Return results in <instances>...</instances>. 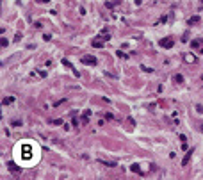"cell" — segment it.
I'll return each mask as SVG.
<instances>
[{"label": "cell", "instance_id": "1", "mask_svg": "<svg viewBox=\"0 0 203 180\" xmlns=\"http://www.w3.org/2000/svg\"><path fill=\"white\" fill-rule=\"evenodd\" d=\"M32 150H34V148L30 145H23V146H21V153L20 155L23 157V159L29 160V159H32Z\"/></svg>", "mask_w": 203, "mask_h": 180}, {"label": "cell", "instance_id": "2", "mask_svg": "<svg viewBox=\"0 0 203 180\" xmlns=\"http://www.w3.org/2000/svg\"><path fill=\"white\" fill-rule=\"evenodd\" d=\"M80 61H82L84 64L96 66V57H94V55H82V57H80Z\"/></svg>", "mask_w": 203, "mask_h": 180}, {"label": "cell", "instance_id": "3", "mask_svg": "<svg viewBox=\"0 0 203 180\" xmlns=\"http://www.w3.org/2000/svg\"><path fill=\"white\" fill-rule=\"evenodd\" d=\"M173 45H175V41L171 38H166V39H162L160 41V47L162 48H173Z\"/></svg>", "mask_w": 203, "mask_h": 180}, {"label": "cell", "instance_id": "4", "mask_svg": "<svg viewBox=\"0 0 203 180\" xmlns=\"http://www.w3.org/2000/svg\"><path fill=\"white\" fill-rule=\"evenodd\" d=\"M93 114V111H84V116H82V120H80V123H82V125H87L89 123V116H91Z\"/></svg>", "mask_w": 203, "mask_h": 180}, {"label": "cell", "instance_id": "5", "mask_svg": "<svg viewBox=\"0 0 203 180\" xmlns=\"http://www.w3.org/2000/svg\"><path fill=\"white\" fill-rule=\"evenodd\" d=\"M100 162H102L103 166H109V168H116V166H118V162H116V160H107V159H100Z\"/></svg>", "mask_w": 203, "mask_h": 180}, {"label": "cell", "instance_id": "6", "mask_svg": "<svg viewBox=\"0 0 203 180\" xmlns=\"http://www.w3.org/2000/svg\"><path fill=\"white\" fill-rule=\"evenodd\" d=\"M183 61L185 62H196V55H192V53H183Z\"/></svg>", "mask_w": 203, "mask_h": 180}, {"label": "cell", "instance_id": "7", "mask_svg": "<svg viewBox=\"0 0 203 180\" xmlns=\"http://www.w3.org/2000/svg\"><path fill=\"white\" fill-rule=\"evenodd\" d=\"M191 157H192V150H189L187 153H185V157H183V160H182V166H187L189 160H191Z\"/></svg>", "mask_w": 203, "mask_h": 180}, {"label": "cell", "instance_id": "8", "mask_svg": "<svg viewBox=\"0 0 203 180\" xmlns=\"http://www.w3.org/2000/svg\"><path fill=\"white\" fill-rule=\"evenodd\" d=\"M198 23H200V16H198V14L189 18V25H198Z\"/></svg>", "mask_w": 203, "mask_h": 180}, {"label": "cell", "instance_id": "9", "mask_svg": "<svg viewBox=\"0 0 203 180\" xmlns=\"http://www.w3.org/2000/svg\"><path fill=\"white\" fill-rule=\"evenodd\" d=\"M7 168L11 169L13 173H16V171H20V168H18V166L14 164V162H7Z\"/></svg>", "mask_w": 203, "mask_h": 180}, {"label": "cell", "instance_id": "10", "mask_svg": "<svg viewBox=\"0 0 203 180\" xmlns=\"http://www.w3.org/2000/svg\"><path fill=\"white\" fill-rule=\"evenodd\" d=\"M118 4H119V0H112V2H107V4H105V7H107V9H112L114 6H118Z\"/></svg>", "mask_w": 203, "mask_h": 180}, {"label": "cell", "instance_id": "11", "mask_svg": "<svg viewBox=\"0 0 203 180\" xmlns=\"http://www.w3.org/2000/svg\"><path fill=\"white\" fill-rule=\"evenodd\" d=\"M130 169H132L134 173H139V175H143V171H141V168H139L137 164H132V166H130Z\"/></svg>", "mask_w": 203, "mask_h": 180}, {"label": "cell", "instance_id": "12", "mask_svg": "<svg viewBox=\"0 0 203 180\" xmlns=\"http://www.w3.org/2000/svg\"><path fill=\"white\" fill-rule=\"evenodd\" d=\"M93 47H94V48H102V47H103V41H100V38L94 39V41H93Z\"/></svg>", "mask_w": 203, "mask_h": 180}, {"label": "cell", "instance_id": "13", "mask_svg": "<svg viewBox=\"0 0 203 180\" xmlns=\"http://www.w3.org/2000/svg\"><path fill=\"white\" fill-rule=\"evenodd\" d=\"M173 80H175L177 84H182V82H183V77H182V75L178 73V75H175V77H173Z\"/></svg>", "mask_w": 203, "mask_h": 180}, {"label": "cell", "instance_id": "14", "mask_svg": "<svg viewBox=\"0 0 203 180\" xmlns=\"http://www.w3.org/2000/svg\"><path fill=\"white\" fill-rule=\"evenodd\" d=\"M201 43H203V39H196V41H192L191 45H192V48H200Z\"/></svg>", "mask_w": 203, "mask_h": 180}, {"label": "cell", "instance_id": "15", "mask_svg": "<svg viewBox=\"0 0 203 180\" xmlns=\"http://www.w3.org/2000/svg\"><path fill=\"white\" fill-rule=\"evenodd\" d=\"M116 55H118L119 59H127V57H128V53H125V52H121V50H118V52H116Z\"/></svg>", "mask_w": 203, "mask_h": 180}, {"label": "cell", "instance_id": "16", "mask_svg": "<svg viewBox=\"0 0 203 180\" xmlns=\"http://www.w3.org/2000/svg\"><path fill=\"white\" fill-rule=\"evenodd\" d=\"M50 125H64L62 120H50Z\"/></svg>", "mask_w": 203, "mask_h": 180}, {"label": "cell", "instance_id": "17", "mask_svg": "<svg viewBox=\"0 0 203 180\" xmlns=\"http://www.w3.org/2000/svg\"><path fill=\"white\" fill-rule=\"evenodd\" d=\"M13 100H14L13 96H11V98H4V100H2V103H4V105H7V103H11Z\"/></svg>", "mask_w": 203, "mask_h": 180}, {"label": "cell", "instance_id": "18", "mask_svg": "<svg viewBox=\"0 0 203 180\" xmlns=\"http://www.w3.org/2000/svg\"><path fill=\"white\" fill-rule=\"evenodd\" d=\"M0 45H2V48H6V47H7V39H6V38H2V41H0Z\"/></svg>", "mask_w": 203, "mask_h": 180}, {"label": "cell", "instance_id": "19", "mask_svg": "<svg viewBox=\"0 0 203 180\" xmlns=\"http://www.w3.org/2000/svg\"><path fill=\"white\" fill-rule=\"evenodd\" d=\"M43 39H45V41H50L52 36H50V34H43Z\"/></svg>", "mask_w": 203, "mask_h": 180}, {"label": "cell", "instance_id": "20", "mask_svg": "<svg viewBox=\"0 0 203 180\" xmlns=\"http://www.w3.org/2000/svg\"><path fill=\"white\" fill-rule=\"evenodd\" d=\"M196 111H198V112H200V114H203V107L200 105V103H198V105H196Z\"/></svg>", "mask_w": 203, "mask_h": 180}, {"label": "cell", "instance_id": "21", "mask_svg": "<svg viewBox=\"0 0 203 180\" xmlns=\"http://www.w3.org/2000/svg\"><path fill=\"white\" fill-rule=\"evenodd\" d=\"M36 2H38V4H48L50 0H36Z\"/></svg>", "mask_w": 203, "mask_h": 180}]
</instances>
